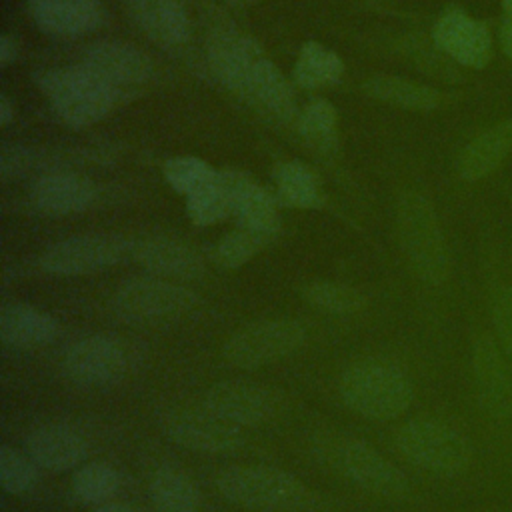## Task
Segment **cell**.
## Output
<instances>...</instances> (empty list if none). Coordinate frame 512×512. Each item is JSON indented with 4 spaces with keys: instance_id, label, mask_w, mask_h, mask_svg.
<instances>
[{
    "instance_id": "6da1fadb",
    "label": "cell",
    "mask_w": 512,
    "mask_h": 512,
    "mask_svg": "<svg viewBox=\"0 0 512 512\" xmlns=\"http://www.w3.org/2000/svg\"><path fill=\"white\" fill-rule=\"evenodd\" d=\"M392 442L406 464L432 480L462 484L498 498L512 494V482L470 414L410 418L398 426Z\"/></svg>"
},
{
    "instance_id": "7a4b0ae2",
    "label": "cell",
    "mask_w": 512,
    "mask_h": 512,
    "mask_svg": "<svg viewBox=\"0 0 512 512\" xmlns=\"http://www.w3.org/2000/svg\"><path fill=\"white\" fill-rule=\"evenodd\" d=\"M466 388L470 416L512 482V364L496 344L478 304L468 318Z\"/></svg>"
},
{
    "instance_id": "3957f363",
    "label": "cell",
    "mask_w": 512,
    "mask_h": 512,
    "mask_svg": "<svg viewBox=\"0 0 512 512\" xmlns=\"http://www.w3.org/2000/svg\"><path fill=\"white\" fill-rule=\"evenodd\" d=\"M396 232L414 280L432 294L454 282V254L434 200L422 188H406L396 202Z\"/></svg>"
},
{
    "instance_id": "277c9868",
    "label": "cell",
    "mask_w": 512,
    "mask_h": 512,
    "mask_svg": "<svg viewBox=\"0 0 512 512\" xmlns=\"http://www.w3.org/2000/svg\"><path fill=\"white\" fill-rule=\"evenodd\" d=\"M338 392L350 410L376 422L406 414L416 398L410 374L400 364L384 358L350 364L338 380Z\"/></svg>"
},
{
    "instance_id": "5b68a950",
    "label": "cell",
    "mask_w": 512,
    "mask_h": 512,
    "mask_svg": "<svg viewBox=\"0 0 512 512\" xmlns=\"http://www.w3.org/2000/svg\"><path fill=\"white\" fill-rule=\"evenodd\" d=\"M220 496L254 512H318L320 500L294 474L276 466H232L216 476Z\"/></svg>"
},
{
    "instance_id": "8992f818",
    "label": "cell",
    "mask_w": 512,
    "mask_h": 512,
    "mask_svg": "<svg viewBox=\"0 0 512 512\" xmlns=\"http://www.w3.org/2000/svg\"><path fill=\"white\" fill-rule=\"evenodd\" d=\"M36 82L56 116L76 128L100 122L118 98V92L84 64L44 70Z\"/></svg>"
},
{
    "instance_id": "52a82bcc",
    "label": "cell",
    "mask_w": 512,
    "mask_h": 512,
    "mask_svg": "<svg viewBox=\"0 0 512 512\" xmlns=\"http://www.w3.org/2000/svg\"><path fill=\"white\" fill-rule=\"evenodd\" d=\"M478 286L482 316L512 364V274L500 232L488 220L478 236Z\"/></svg>"
},
{
    "instance_id": "ba28073f",
    "label": "cell",
    "mask_w": 512,
    "mask_h": 512,
    "mask_svg": "<svg viewBox=\"0 0 512 512\" xmlns=\"http://www.w3.org/2000/svg\"><path fill=\"white\" fill-rule=\"evenodd\" d=\"M430 38L436 48L464 72H482L498 54L496 28L460 4H448L434 18Z\"/></svg>"
},
{
    "instance_id": "9c48e42d",
    "label": "cell",
    "mask_w": 512,
    "mask_h": 512,
    "mask_svg": "<svg viewBox=\"0 0 512 512\" xmlns=\"http://www.w3.org/2000/svg\"><path fill=\"white\" fill-rule=\"evenodd\" d=\"M306 342V328L292 318H264L236 330L222 346L228 364L254 370L292 356Z\"/></svg>"
},
{
    "instance_id": "30bf717a",
    "label": "cell",
    "mask_w": 512,
    "mask_h": 512,
    "mask_svg": "<svg viewBox=\"0 0 512 512\" xmlns=\"http://www.w3.org/2000/svg\"><path fill=\"white\" fill-rule=\"evenodd\" d=\"M198 296L160 276H138L122 282L112 296V310L126 322H158L194 310Z\"/></svg>"
},
{
    "instance_id": "8fae6325",
    "label": "cell",
    "mask_w": 512,
    "mask_h": 512,
    "mask_svg": "<svg viewBox=\"0 0 512 512\" xmlns=\"http://www.w3.org/2000/svg\"><path fill=\"white\" fill-rule=\"evenodd\" d=\"M512 162V112L478 126L456 150L452 172L464 188H478Z\"/></svg>"
},
{
    "instance_id": "7c38bea8",
    "label": "cell",
    "mask_w": 512,
    "mask_h": 512,
    "mask_svg": "<svg viewBox=\"0 0 512 512\" xmlns=\"http://www.w3.org/2000/svg\"><path fill=\"white\" fill-rule=\"evenodd\" d=\"M160 428L174 444L200 454H234L244 446L238 426L206 406H176L160 416Z\"/></svg>"
},
{
    "instance_id": "4fadbf2b",
    "label": "cell",
    "mask_w": 512,
    "mask_h": 512,
    "mask_svg": "<svg viewBox=\"0 0 512 512\" xmlns=\"http://www.w3.org/2000/svg\"><path fill=\"white\" fill-rule=\"evenodd\" d=\"M130 248L132 242L116 234H76L48 246L40 254L38 264L44 272L54 276L94 274L124 260L130 254Z\"/></svg>"
},
{
    "instance_id": "5bb4252c",
    "label": "cell",
    "mask_w": 512,
    "mask_h": 512,
    "mask_svg": "<svg viewBox=\"0 0 512 512\" xmlns=\"http://www.w3.org/2000/svg\"><path fill=\"white\" fill-rule=\"evenodd\" d=\"M334 466L358 488L386 500H406L412 492L408 476L364 440H344L334 450Z\"/></svg>"
},
{
    "instance_id": "9a60e30c",
    "label": "cell",
    "mask_w": 512,
    "mask_h": 512,
    "mask_svg": "<svg viewBox=\"0 0 512 512\" xmlns=\"http://www.w3.org/2000/svg\"><path fill=\"white\" fill-rule=\"evenodd\" d=\"M126 346L108 334H90L74 340L62 356L66 378L84 388H102L120 382L128 372Z\"/></svg>"
},
{
    "instance_id": "2e32d148",
    "label": "cell",
    "mask_w": 512,
    "mask_h": 512,
    "mask_svg": "<svg viewBox=\"0 0 512 512\" xmlns=\"http://www.w3.org/2000/svg\"><path fill=\"white\" fill-rule=\"evenodd\" d=\"M204 406L238 428H254L278 416L282 398L270 386L234 378L210 386L204 394Z\"/></svg>"
},
{
    "instance_id": "e0dca14e",
    "label": "cell",
    "mask_w": 512,
    "mask_h": 512,
    "mask_svg": "<svg viewBox=\"0 0 512 512\" xmlns=\"http://www.w3.org/2000/svg\"><path fill=\"white\" fill-rule=\"evenodd\" d=\"M94 74L108 82L118 94L136 88L152 78L154 64L140 48L120 40H102L92 44L82 60Z\"/></svg>"
},
{
    "instance_id": "ac0fdd59",
    "label": "cell",
    "mask_w": 512,
    "mask_h": 512,
    "mask_svg": "<svg viewBox=\"0 0 512 512\" xmlns=\"http://www.w3.org/2000/svg\"><path fill=\"white\" fill-rule=\"evenodd\" d=\"M24 450L38 468L64 472L84 464L90 444L78 428L64 422H46L26 434Z\"/></svg>"
},
{
    "instance_id": "d6986e66",
    "label": "cell",
    "mask_w": 512,
    "mask_h": 512,
    "mask_svg": "<svg viewBox=\"0 0 512 512\" xmlns=\"http://www.w3.org/2000/svg\"><path fill=\"white\" fill-rule=\"evenodd\" d=\"M32 204L50 216L84 212L96 200V186L76 172L52 170L38 176L30 188Z\"/></svg>"
},
{
    "instance_id": "ffe728a7",
    "label": "cell",
    "mask_w": 512,
    "mask_h": 512,
    "mask_svg": "<svg viewBox=\"0 0 512 512\" xmlns=\"http://www.w3.org/2000/svg\"><path fill=\"white\" fill-rule=\"evenodd\" d=\"M130 256L148 272L160 278L194 280L204 272L202 256L182 240L174 238H142L132 242Z\"/></svg>"
},
{
    "instance_id": "44dd1931",
    "label": "cell",
    "mask_w": 512,
    "mask_h": 512,
    "mask_svg": "<svg viewBox=\"0 0 512 512\" xmlns=\"http://www.w3.org/2000/svg\"><path fill=\"white\" fill-rule=\"evenodd\" d=\"M264 56L260 46L234 30H222L208 44V64L214 76L230 90L242 94L254 64Z\"/></svg>"
},
{
    "instance_id": "7402d4cb",
    "label": "cell",
    "mask_w": 512,
    "mask_h": 512,
    "mask_svg": "<svg viewBox=\"0 0 512 512\" xmlns=\"http://www.w3.org/2000/svg\"><path fill=\"white\" fill-rule=\"evenodd\" d=\"M36 26L54 36H80L96 30L104 20L100 0H28Z\"/></svg>"
},
{
    "instance_id": "603a6c76",
    "label": "cell",
    "mask_w": 512,
    "mask_h": 512,
    "mask_svg": "<svg viewBox=\"0 0 512 512\" xmlns=\"http://www.w3.org/2000/svg\"><path fill=\"white\" fill-rule=\"evenodd\" d=\"M364 90L376 100L412 112H436L456 104L464 96V92H446L432 84L392 74H380L370 78L364 84Z\"/></svg>"
},
{
    "instance_id": "cb8c5ba5",
    "label": "cell",
    "mask_w": 512,
    "mask_h": 512,
    "mask_svg": "<svg viewBox=\"0 0 512 512\" xmlns=\"http://www.w3.org/2000/svg\"><path fill=\"white\" fill-rule=\"evenodd\" d=\"M134 22L150 40L180 46L190 36V18L182 0H126Z\"/></svg>"
},
{
    "instance_id": "d4e9b609",
    "label": "cell",
    "mask_w": 512,
    "mask_h": 512,
    "mask_svg": "<svg viewBox=\"0 0 512 512\" xmlns=\"http://www.w3.org/2000/svg\"><path fill=\"white\" fill-rule=\"evenodd\" d=\"M242 96L278 122H290L296 116L294 90L280 68L266 56L254 64Z\"/></svg>"
},
{
    "instance_id": "484cf974",
    "label": "cell",
    "mask_w": 512,
    "mask_h": 512,
    "mask_svg": "<svg viewBox=\"0 0 512 512\" xmlns=\"http://www.w3.org/2000/svg\"><path fill=\"white\" fill-rule=\"evenodd\" d=\"M58 332L60 324L54 316L28 304H10L0 314V338L16 350L46 346L56 340Z\"/></svg>"
},
{
    "instance_id": "4316f807",
    "label": "cell",
    "mask_w": 512,
    "mask_h": 512,
    "mask_svg": "<svg viewBox=\"0 0 512 512\" xmlns=\"http://www.w3.org/2000/svg\"><path fill=\"white\" fill-rule=\"evenodd\" d=\"M246 176L238 170H218L206 186L186 196L188 218L198 226H208L232 214L238 188Z\"/></svg>"
},
{
    "instance_id": "83f0119b",
    "label": "cell",
    "mask_w": 512,
    "mask_h": 512,
    "mask_svg": "<svg viewBox=\"0 0 512 512\" xmlns=\"http://www.w3.org/2000/svg\"><path fill=\"white\" fill-rule=\"evenodd\" d=\"M232 214L238 218V226L264 234L268 238H276L280 230V212L276 198L250 176L238 188Z\"/></svg>"
},
{
    "instance_id": "f1b7e54d",
    "label": "cell",
    "mask_w": 512,
    "mask_h": 512,
    "mask_svg": "<svg viewBox=\"0 0 512 512\" xmlns=\"http://www.w3.org/2000/svg\"><path fill=\"white\" fill-rule=\"evenodd\" d=\"M148 490L154 512H200L198 486L180 468L160 466Z\"/></svg>"
},
{
    "instance_id": "f546056e",
    "label": "cell",
    "mask_w": 512,
    "mask_h": 512,
    "mask_svg": "<svg viewBox=\"0 0 512 512\" xmlns=\"http://www.w3.org/2000/svg\"><path fill=\"white\" fill-rule=\"evenodd\" d=\"M276 196L284 206L310 210L322 204V188L316 174L298 160L280 162L274 168Z\"/></svg>"
},
{
    "instance_id": "4dcf8cb0",
    "label": "cell",
    "mask_w": 512,
    "mask_h": 512,
    "mask_svg": "<svg viewBox=\"0 0 512 512\" xmlns=\"http://www.w3.org/2000/svg\"><path fill=\"white\" fill-rule=\"evenodd\" d=\"M344 74L342 58L320 42H306L294 64V80L302 88L316 90L334 86Z\"/></svg>"
},
{
    "instance_id": "1f68e13d",
    "label": "cell",
    "mask_w": 512,
    "mask_h": 512,
    "mask_svg": "<svg viewBox=\"0 0 512 512\" xmlns=\"http://www.w3.org/2000/svg\"><path fill=\"white\" fill-rule=\"evenodd\" d=\"M70 486L78 502L100 506L112 502L114 496L120 492L122 476L108 462H88L78 466Z\"/></svg>"
},
{
    "instance_id": "d6a6232c",
    "label": "cell",
    "mask_w": 512,
    "mask_h": 512,
    "mask_svg": "<svg viewBox=\"0 0 512 512\" xmlns=\"http://www.w3.org/2000/svg\"><path fill=\"white\" fill-rule=\"evenodd\" d=\"M298 130L302 138L320 154H330L336 150L338 142V114L336 108L324 100H310L298 116Z\"/></svg>"
},
{
    "instance_id": "836d02e7",
    "label": "cell",
    "mask_w": 512,
    "mask_h": 512,
    "mask_svg": "<svg viewBox=\"0 0 512 512\" xmlns=\"http://www.w3.org/2000/svg\"><path fill=\"white\" fill-rule=\"evenodd\" d=\"M304 300L328 314H354L366 306L364 294L344 282L334 280H314L302 286Z\"/></svg>"
},
{
    "instance_id": "e575fe53",
    "label": "cell",
    "mask_w": 512,
    "mask_h": 512,
    "mask_svg": "<svg viewBox=\"0 0 512 512\" xmlns=\"http://www.w3.org/2000/svg\"><path fill=\"white\" fill-rule=\"evenodd\" d=\"M270 242H272V238L238 226L236 230L228 232L226 236H222L218 240V244L214 246V262L220 268L236 270V268L244 266L246 262H250Z\"/></svg>"
},
{
    "instance_id": "d590c367",
    "label": "cell",
    "mask_w": 512,
    "mask_h": 512,
    "mask_svg": "<svg viewBox=\"0 0 512 512\" xmlns=\"http://www.w3.org/2000/svg\"><path fill=\"white\" fill-rule=\"evenodd\" d=\"M38 484V466L20 450L2 444L0 446V486L6 494L20 496L30 492Z\"/></svg>"
},
{
    "instance_id": "8d00e7d4",
    "label": "cell",
    "mask_w": 512,
    "mask_h": 512,
    "mask_svg": "<svg viewBox=\"0 0 512 512\" xmlns=\"http://www.w3.org/2000/svg\"><path fill=\"white\" fill-rule=\"evenodd\" d=\"M218 170H214L208 162L196 156H174L164 164V178L172 186V190L182 196H190L202 186H206Z\"/></svg>"
},
{
    "instance_id": "74e56055",
    "label": "cell",
    "mask_w": 512,
    "mask_h": 512,
    "mask_svg": "<svg viewBox=\"0 0 512 512\" xmlns=\"http://www.w3.org/2000/svg\"><path fill=\"white\" fill-rule=\"evenodd\" d=\"M36 162V154L32 148L26 146H4L0 158V170L6 178L20 176L28 172Z\"/></svg>"
},
{
    "instance_id": "f35d334b",
    "label": "cell",
    "mask_w": 512,
    "mask_h": 512,
    "mask_svg": "<svg viewBox=\"0 0 512 512\" xmlns=\"http://www.w3.org/2000/svg\"><path fill=\"white\" fill-rule=\"evenodd\" d=\"M496 46L500 56L512 66V16H502L496 22Z\"/></svg>"
},
{
    "instance_id": "ab89813d",
    "label": "cell",
    "mask_w": 512,
    "mask_h": 512,
    "mask_svg": "<svg viewBox=\"0 0 512 512\" xmlns=\"http://www.w3.org/2000/svg\"><path fill=\"white\" fill-rule=\"evenodd\" d=\"M18 54V44L10 34H2L0 38V62L2 66H8Z\"/></svg>"
},
{
    "instance_id": "60d3db41",
    "label": "cell",
    "mask_w": 512,
    "mask_h": 512,
    "mask_svg": "<svg viewBox=\"0 0 512 512\" xmlns=\"http://www.w3.org/2000/svg\"><path fill=\"white\" fill-rule=\"evenodd\" d=\"M94 512H140V510L130 504H122V502H106V504L96 506Z\"/></svg>"
},
{
    "instance_id": "b9f144b4",
    "label": "cell",
    "mask_w": 512,
    "mask_h": 512,
    "mask_svg": "<svg viewBox=\"0 0 512 512\" xmlns=\"http://www.w3.org/2000/svg\"><path fill=\"white\" fill-rule=\"evenodd\" d=\"M12 118H14V106L10 104L8 96H2L0 98V124L6 126L12 122Z\"/></svg>"
},
{
    "instance_id": "7bdbcfd3",
    "label": "cell",
    "mask_w": 512,
    "mask_h": 512,
    "mask_svg": "<svg viewBox=\"0 0 512 512\" xmlns=\"http://www.w3.org/2000/svg\"><path fill=\"white\" fill-rule=\"evenodd\" d=\"M482 512H512V494L504 496V500L496 502L494 506H490V508H486Z\"/></svg>"
},
{
    "instance_id": "ee69618b",
    "label": "cell",
    "mask_w": 512,
    "mask_h": 512,
    "mask_svg": "<svg viewBox=\"0 0 512 512\" xmlns=\"http://www.w3.org/2000/svg\"><path fill=\"white\" fill-rule=\"evenodd\" d=\"M498 4L502 16H512V0H498Z\"/></svg>"
},
{
    "instance_id": "f6af8a7d",
    "label": "cell",
    "mask_w": 512,
    "mask_h": 512,
    "mask_svg": "<svg viewBox=\"0 0 512 512\" xmlns=\"http://www.w3.org/2000/svg\"><path fill=\"white\" fill-rule=\"evenodd\" d=\"M502 194L512 202V180H508L506 184H502Z\"/></svg>"
},
{
    "instance_id": "bcb514c9",
    "label": "cell",
    "mask_w": 512,
    "mask_h": 512,
    "mask_svg": "<svg viewBox=\"0 0 512 512\" xmlns=\"http://www.w3.org/2000/svg\"><path fill=\"white\" fill-rule=\"evenodd\" d=\"M506 254H508V266H510V274H512V234H510V242L506 246Z\"/></svg>"
},
{
    "instance_id": "7dc6e473",
    "label": "cell",
    "mask_w": 512,
    "mask_h": 512,
    "mask_svg": "<svg viewBox=\"0 0 512 512\" xmlns=\"http://www.w3.org/2000/svg\"><path fill=\"white\" fill-rule=\"evenodd\" d=\"M232 4H238V6H246V4H254V2H260V0H230Z\"/></svg>"
},
{
    "instance_id": "c3c4849f",
    "label": "cell",
    "mask_w": 512,
    "mask_h": 512,
    "mask_svg": "<svg viewBox=\"0 0 512 512\" xmlns=\"http://www.w3.org/2000/svg\"><path fill=\"white\" fill-rule=\"evenodd\" d=\"M508 74H512V66H508Z\"/></svg>"
}]
</instances>
